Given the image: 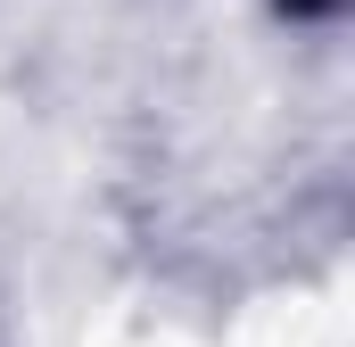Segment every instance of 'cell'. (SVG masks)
Here are the masks:
<instances>
[{
	"label": "cell",
	"mask_w": 355,
	"mask_h": 347,
	"mask_svg": "<svg viewBox=\"0 0 355 347\" xmlns=\"http://www.w3.org/2000/svg\"><path fill=\"white\" fill-rule=\"evenodd\" d=\"M281 25H339L347 17V0H265Z\"/></svg>",
	"instance_id": "cell-1"
}]
</instances>
